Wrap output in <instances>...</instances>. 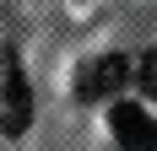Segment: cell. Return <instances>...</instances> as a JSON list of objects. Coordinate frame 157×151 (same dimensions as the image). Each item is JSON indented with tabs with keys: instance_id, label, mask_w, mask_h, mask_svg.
<instances>
[{
	"instance_id": "277c9868",
	"label": "cell",
	"mask_w": 157,
	"mask_h": 151,
	"mask_svg": "<svg viewBox=\"0 0 157 151\" xmlns=\"http://www.w3.org/2000/svg\"><path fill=\"white\" fill-rule=\"evenodd\" d=\"M136 76H141V87H146V97L157 103V49H146V54H141V65H136Z\"/></svg>"
},
{
	"instance_id": "7a4b0ae2",
	"label": "cell",
	"mask_w": 157,
	"mask_h": 151,
	"mask_svg": "<svg viewBox=\"0 0 157 151\" xmlns=\"http://www.w3.org/2000/svg\"><path fill=\"white\" fill-rule=\"evenodd\" d=\"M109 124H114V135H119V146H125V151H157V119L146 113V108L114 103Z\"/></svg>"
},
{
	"instance_id": "6da1fadb",
	"label": "cell",
	"mask_w": 157,
	"mask_h": 151,
	"mask_svg": "<svg viewBox=\"0 0 157 151\" xmlns=\"http://www.w3.org/2000/svg\"><path fill=\"white\" fill-rule=\"evenodd\" d=\"M33 124V92H27V76L16 65V54H0V130L6 135H22Z\"/></svg>"
},
{
	"instance_id": "3957f363",
	"label": "cell",
	"mask_w": 157,
	"mask_h": 151,
	"mask_svg": "<svg viewBox=\"0 0 157 151\" xmlns=\"http://www.w3.org/2000/svg\"><path fill=\"white\" fill-rule=\"evenodd\" d=\"M125 81H130V60H125V54H103V60H92L87 70H81L76 92H81V97H114Z\"/></svg>"
}]
</instances>
